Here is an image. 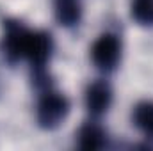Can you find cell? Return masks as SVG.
Instances as JSON below:
<instances>
[{
    "label": "cell",
    "mask_w": 153,
    "mask_h": 151,
    "mask_svg": "<svg viewBox=\"0 0 153 151\" xmlns=\"http://www.w3.org/2000/svg\"><path fill=\"white\" fill-rule=\"evenodd\" d=\"M71 109L70 100L52 89H46L43 93V96L39 98L38 101V109H36V119H38L39 128L43 130H55L59 128Z\"/></svg>",
    "instance_id": "obj_1"
},
{
    "label": "cell",
    "mask_w": 153,
    "mask_h": 151,
    "mask_svg": "<svg viewBox=\"0 0 153 151\" xmlns=\"http://www.w3.org/2000/svg\"><path fill=\"white\" fill-rule=\"evenodd\" d=\"M121 39L116 34H102L91 46V61L96 70L103 73H112L121 62Z\"/></svg>",
    "instance_id": "obj_2"
},
{
    "label": "cell",
    "mask_w": 153,
    "mask_h": 151,
    "mask_svg": "<svg viewBox=\"0 0 153 151\" xmlns=\"http://www.w3.org/2000/svg\"><path fill=\"white\" fill-rule=\"evenodd\" d=\"M53 52V39L46 30H30L27 32L25 46H23V59H27L32 70L46 68Z\"/></svg>",
    "instance_id": "obj_3"
},
{
    "label": "cell",
    "mask_w": 153,
    "mask_h": 151,
    "mask_svg": "<svg viewBox=\"0 0 153 151\" xmlns=\"http://www.w3.org/2000/svg\"><path fill=\"white\" fill-rule=\"evenodd\" d=\"M4 29V38H2V50L5 55V61L9 64H16L18 61L23 59V46L29 29L14 18H5L2 21Z\"/></svg>",
    "instance_id": "obj_4"
},
{
    "label": "cell",
    "mask_w": 153,
    "mask_h": 151,
    "mask_svg": "<svg viewBox=\"0 0 153 151\" xmlns=\"http://www.w3.org/2000/svg\"><path fill=\"white\" fill-rule=\"evenodd\" d=\"M84 103L87 112L93 117H100L111 109L112 103V89L105 80H94L85 87Z\"/></svg>",
    "instance_id": "obj_5"
},
{
    "label": "cell",
    "mask_w": 153,
    "mask_h": 151,
    "mask_svg": "<svg viewBox=\"0 0 153 151\" xmlns=\"http://www.w3.org/2000/svg\"><path fill=\"white\" fill-rule=\"evenodd\" d=\"M53 16L64 29H73L82 20L80 0H53Z\"/></svg>",
    "instance_id": "obj_6"
},
{
    "label": "cell",
    "mask_w": 153,
    "mask_h": 151,
    "mask_svg": "<svg viewBox=\"0 0 153 151\" xmlns=\"http://www.w3.org/2000/svg\"><path fill=\"white\" fill-rule=\"evenodd\" d=\"M76 144L80 150H102L107 144V132L98 123H85L76 133Z\"/></svg>",
    "instance_id": "obj_7"
},
{
    "label": "cell",
    "mask_w": 153,
    "mask_h": 151,
    "mask_svg": "<svg viewBox=\"0 0 153 151\" xmlns=\"http://www.w3.org/2000/svg\"><path fill=\"white\" fill-rule=\"evenodd\" d=\"M132 123L137 130H141L146 137L153 141V101H139L132 110Z\"/></svg>",
    "instance_id": "obj_8"
},
{
    "label": "cell",
    "mask_w": 153,
    "mask_h": 151,
    "mask_svg": "<svg viewBox=\"0 0 153 151\" xmlns=\"http://www.w3.org/2000/svg\"><path fill=\"white\" fill-rule=\"evenodd\" d=\"M130 16L141 27H153V0H134Z\"/></svg>",
    "instance_id": "obj_9"
}]
</instances>
